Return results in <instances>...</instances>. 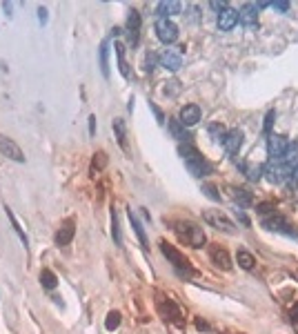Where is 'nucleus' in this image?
Here are the masks:
<instances>
[{"label":"nucleus","mask_w":298,"mask_h":334,"mask_svg":"<svg viewBox=\"0 0 298 334\" xmlns=\"http://www.w3.org/2000/svg\"><path fill=\"white\" fill-rule=\"evenodd\" d=\"M149 109H151V111H154V116H156V120H158V122H160V125H165V120H167V118H165V114H162V111H160L158 107H156V105H154V103H149Z\"/></svg>","instance_id":"39"},{"label":"nucleus","mask_w":298,"mask_h":334,"mask_svg":"<svg viewBox=\"0 0 298 334\" xmlns=\"http://www.w3.org/2000/svg\"><path fill=\"white\" fill-rule=\"evenodd\" d=\"M167 127H169L172 136H174V138H178V141H181V143H187L189 138H192V136H189V132L185 130V125H183V122L178 120V118H169V122H167Z\"/></svg>","instance_id":"23"},{"label":"nucleus","mask_w":298,"mask_h":334,"mask_svg":"<svg viewBox=\"0 0 298 334\" xmlns=\"http://www.w3.org/2000/svg\"><path fill=\"white\" fill-rule=\"evenodd\" d=\"M138 33H140V14L136 9H132L127 16V36L132 45H138Z\"/></svg>","instance_id":"17"},{"label":"nucleus","mask_w":298,"mask_h":334,"mask_svg":"<svg viewBox=\"0 0 298 334\" xmlns=\"http://www.w3.org/2000/svg\"><path fill=\"white\" fill-rule=\"evenodd\" d=\"M162 92H165L167 96H176V94L181 92V82H178V80H169V82H165Z\"/></svg>","instance_id":"35"},{"label":"nucleus","mask_w":298,"mask_h":334,"mask_svg":"<svg viewBox=\"0 0 298 334\" xmlns=\"http://www.w3.org/2000/svg\"><path fill=\"white\" fill-rule=\"evenodd\" d=\"M263 227L269 230V232H280V234H285V236H294L296 238L294 227H291L280 214H274V216H269V219H263Z\"/></svg>","instance_id":"8"},{"label":"nucleus","mask_w":298,"mask_h":334,"mask_svg":"<svg viewBox=\"0 0 298 334\" xmlns=\"http://www.w3.org/2000/svg\"><path fill=\"white\" fill-rule=\"evenodd\" d=\"M3 9H5V14H7V16H14V14H11V9H14V3H3Z\"/></svg>","instance_id":"46"},{"label":"nucleus","mask_w":298,"mask_h":334,"mask_svg":"<svg viewBox=\"0 0 298 334\" xmlns=\"http://www.w3.org/2000/svg\"><path fill=\"white\" fill-rule=\"evenodd\" d=\"M89 134H96V116H89Z\"/></svg>","instance_id":"44"},{"label":"nucleus","mask_w":298,"mask_h":334,"mask_svg":"<svg viewBox=\"0 0 298 334\" xmlns=\"http://www.w3.org/2000/svg\"><path fill=\"white\" fill-rule=\"evenodd\" d=\"M274 9H278V11H283V14H287V11L291 9V5L287 3V0H274V3H269Z\"/></svg>","instance_id":"37"},{"label":"nucleus","mask_w":298,"mask_h":334,"mask_svg":"<svg viewBox=\"0 0 298 334\" xmlns=\"http://www.w3.org/2000/svg\"><path fill=\"white\" fill-rule=\"evenodd\" d=\"M100 71L105 78H109V40H105L100 45Z\"/></svg>","instance_id":"27"},{"label":"nucleus","mask_w":298,"mask_h":334,"mask_svg":"<svg viewBox=\"0 0 298 334\" xmlns=\"http://www.w3.org/2000/svg\"><path fill=\"white\" fill-rule=\"evenodd\" d=\"M200 116H202V111H200V107L196 103H192V105H185V107L181 109V120L185 127H192V125H196V122L200 120Z\"/></svg>","instance_id":"15"},{"label":"nucleus","mask_w":298,"mask_h":334,"mask_svg":"<svg viewBox=\"0 0 298 334\" xmlns=\"http://www.w3.org/2000/svg\"><path fill=\"white\" fill-rule=\"evenodd\" d=\"M209 259H211V263L216 267H221V270H225V272L232 270V259H229L227 249L221 247V245H216V243L209 245Z\"/></svg>","instance_id":"10"},{"label":"nucleus","mask_w":298,"mask_h":334,"mask_svg":"<svg viewBox=\"0 0 298 334\" xmlns=\"http://www.w3.org/2000/svg\"><path fill=\"white\" fill-rule=\"evenodd\" d=\"M160 65L169 71H178L183 65V47H172V49H165L160 56H158Z\"/></svg>","instance_id":"7"},{"label":"nucleus","mask_w":298,"mask_h":334,"mask_svg":"<svg viewBox=\"0 0 298 334\" xmlns=\"http://www.w3.org/2000/svg\"><path fill=\"white\" fill-rule=\"evenodd\" d=\"M174 230H176L178 238H181L183 243H187L189 247H202L207 241L205 232H202V227H198L196 223H174Z\"/></svg>","instance_id":"2"},{"label":"nucleus","mask_w":298,"mask_h":334,"mask_svg":"<svg viewBox=\"0 0 298 334\" xmlns=\"http://www.w3.org/2000/svg\"><path fill=\"white\" fill-rule=\"evenodd\" d=\"M202 192H205L211 200H221V194L216 192V185H211V183H205V185H202Z\"/></svg>","instance_id":"36"},{"label":"nucleus","mask_w":298,"mask_h":334,"mask_svg":"<svg viewBox=\"0 0 298 334\" xmlns=\"http://www.w3.org/2000/svg\"><path fill=\"white\" fill-rule=\"evenodd\" d=\"M111 127H114V134H116V141L118 145H120L122 152L129 154V145H127V127H125V120L122 118H114V122H111Z\"/></svg>","instance_id":"19"},{"label":"nucleus","mask_w":298,"mask_h":334,"mask_svg":"<svg viewBox=\"0 0 298 334\" xmlns=\"http://www.w3.org/2000/svg\"><path fill=\"white\" fill-rule=\"evenodd\" d=\"M229 196L238 203V207H247V205L254 203V196L243 187H229Z\"/></svg>","instance_id":"22"},{"label":"nucleus","mask_w":298,"mask_h":334,"mask_svg":"<svg viewBox=\"0 0 298 334\" xmlns=\"http://www.w3.org/2000/svg\"><path fill=\"white\" fill-rule=\"evenodd\" d=\"M234 214H236V219H238L240 223H243L245 227H249V225H251V223H249V219H247V214L243 212V207H236V210H234Z\"/></svg>","instance_id":"38"},{"label":"nucleus","mask_w":298,"mask_h":334,"mask_svg":"<svg viewBox=\"0 0 298 334\" xmlns=\"http://www.w3.org/2000/svg\"><path fill=\"white\" fill-rule=\"evenodd\" d=\"M183 11V3L178 0H162V3L156 5V14L158 18H167V16H176Z\"/></svg>","instance_id":"18"},{"label":"nucleus","mask_w":298,"mask_h":334,"mask_svg":"<svg viewBox=\"0 0 298 334\" xmlns=\"http://www.w3.org/2000/svg\"><path fill=\"white\" fill-rule=\"evenodd\" d=\"M105 165H107V154H105V152L94 154V160H92V172H100Z\"/></svg>","instance_id":"32"},{"label":"nucleus","mask_w":298,"mask_h":334,"mask_svg":"<svg viewBox=\"0 0 298 334\" xmlns=\"http://www.w3.org/2000/svg\"><path fill=\"white\" fill-rule=\"evenodd\" d=\"M289 319H291V321H294V323H298V303H296V305H294V308H291V310H289Z\"/></svg>","instance_id":"45"},{"label":"nucleus","mask_w":298,"mask_h":334,"mask_svg":"<svg viewBox=\"0 0 298 334\" xmlns=\"http://www.w3.org/2000/svg\"><path fill=\"white\" fill-rule=\"evenodd\" d=\"M40 285L45 289H56V285H58V276H56L52 270H42L40 272Z\"/></svg>","instance_id":"29"},{"label":"nucleus","mask_w":298,"mask_h":334,"mask_svg":"<svg viewBox=\"0 0 298 334\" xmlns=\"http://www.w3.org/2000/svg\"><path fill=\"white\" fill-rule=\"evenodd\" d=\"M111 236H114V243H116V245H122L120 225H118V214H116V210H111Z\"/></svg>","instance_id":"30"},{"label":"nucleus","mask_w":298,"mask_h":334,"mask_svg":"<svg viewBox=\"0 0 298 334\" xmlns=\"http://www.w3.org/2000/svg\"><path fill=\"white\" fill-rule=\"evenodd\" d=\"M274 210V203H263V205H258V212L261 214H267V212H272Z\"/></svg>","instance_id":"43"},{"label":"nucleus","mask_w":298,"mask_h":334,"mask_svg":"<svg viewBox=\"0 0 298 334\" xmlns=\"http://www.w3.org/2000/svg\"><path fill=\"white\" fill-rule=\"evenodd\" d=\"M127 214H129V223H132V227H134V232H136V236H138L140 245H143V247L147 249V247H149V241H147V234H145V227H143V223L138 221V216H136V214H134V212H132V207H129V212H127Z\"/></svg>","instance_id":"21"},{"label":"nucleus","mask_w":298,"mask_h":334,"mask_svg":"<svg viewBox=\"0 0 298 334\" xmlns=\"http://www.w3.org/2000/svg\"><path fill=\"white\" fill-rule=\"evenodd\" d=\"M74 236H76V223L71 219H67L63 223V227L56 232V245L58 247H67V245L74 241Z\"/></svg>","instance_id":"13"},{"label":"nucleus","mask_w":298,"mask_h":334,"mask_svg":"<svg viewBox=\"0 0 298 334\" xmlns=\"http://www.w3.org/2000/svg\"><path fill=\"white\" fill-rule=\"evenodd\" d=\"M263 172H265V167H263L261 163H254V160H247V163H243V174L249 178V181H261Z\"/></svg>","instance_id":"24"},{"label":"nucleus","mask_w":298,"mask_h":334,"mask_svg":"<svg viewBox=\"0 0 298 334\" xmlns=\"http://www.w3.org/2000/svg\"><path fill=\"white\" fill-rule=\"evenodd\" d=\"M156 36H158L160 43L172 45L178 40V25L169 18H158L156 20Z\"/></svg>","instance_id":"6"},{"label":"nucleus","mask_w":298,"mask_h":334,"mask_svg":"<svg viewBox=\"0 0 298 334\" xmlns=\"http://www.w3.org/2000/svg\"><path fill=\"white\" fill-rule=\"evenodd\" d=\"M291 178H296V181H298V163L294 165V170H291Z\"/></svg>","instance_id":"47"},{"label":"nucleus","mask_w":298,"mask_h":334,"mask_svg":"<svg viewBox=\"0 0 298 334\" xmlns=\"http://www.w3.org/2000/svg\"><path fill=\"white\" fill-rule=\"evenodd\" d=\"M156 60H158V56H156L154 52L145 54V71H147V74H151V71L156 69Z\"/></svg>","instance_id":"34"},{"label":"nucleus","mask_w":298,"mask_h":334,"mask_svg":"<svg viewBox=\"0 0 298 334\" xmlns=\"http://www.w3.org/2000/svg\"><path fill=\"white\" fill-rule=\"evenodd\" d=\"M274 120H276V111H267V116H265V127H263V130H265V132L272 130Z\"/></svg>","instance_id":"40"},{"label":"nucleus","mask_w":298,"mask_h":334,"mask_svg":"<svg viewBox=\"0 0 298 334\" xmlns=\"http://www.w3.org/2000/svg\"><path fill=\"white\" fill-rule=\"evenodd\" d=\"M160 245V252H162V256H165L169 263L176 267L181 274H194V270H192V265H189V261H187V256H185L183 252H178L176 247H174L172 243H167V241H160L158 243Z\"/></svg>","instance_id":"3"},{"label":"nucleus","mask_w":298,"mask_h":334,"mask_svg":"<svg viewBox=\"0 0 298 334\" xmlns=\"http://www.w3.org/2000/svg\"><path fill=\"white\" fill-rule=\"evenodd\" d=\"M289 149V141L287 136H269L267 138V152L272 158H283Z\"/></svg>","instance_id":"12"},{"label":"nucleus","mask_w":298,"mask_h":334,"mask_svg":"<svg viewBox=\"0 0 298 334\" xmlns=\"http://www.w3.org/2000/svg\"><path fill=\"white\" fill-rule=\"evenodd\" d=\"M216 22H218V29H221V31H232L236 27V22H238V11H234V9L227 7L225 11L218 14Z\"/></svg>","instance_id":"16"},{"label":"nucleus","mask_w":298,"mask_h":334,"mask_svg":"<svg viewBox=\"0 0 298 334\" xmlns=\"http://www.w3.org/2000/svg\"><path fill=\"white\" fill-rule=\"evenodd\" d=\"M263 174H267V181L269 183H280L287 174H291V170L289 167H280V165H274V163H269L265 167V172Z\"/></svg>","instance_id":"20"},{"label":"nucleus","mask_w":298,"mask_h":334,"mask_svg":"<svg viewBox=\"0 0 298 334\" xmlns=\"http://www.w3.org/2000/svg\"><path fill=\"white\" fill-rule=\"evenodd\" d=\"M243 130H229L223 138V145L229 154H238V149L243 147Z\"/></svg>","instance_id":"14"},{"label":"nucleus","mask_w":298,"mask_h":334,"mask_svg":"<svg viewBox=\"0 0 298 334\" xmlns=\"http://www.w3.org/2000/svg\"><path fill=\"white\" fill-rule=\"evenodd\" d=\"M47 18H49V16H47V9H45V7H38V20H40V25H47Z\"/></svg>","instance_id":"42"},{"label":"nucleus","mask_w":298,"mask_h":334,"mask_svg":"<svg viewBox=\"0 0 298 334\" xmlns=\"http://www.w3.org/2000/svg\"><path fill=\"white\" fill-rule=\"evenodd\" d=\"M5 212H7V219H9V223H11V227H14V232L18 234V238H20V243L25 245V247H29V238H27V234H25V230L20 227V223L16 221V216H14V212H11V207H5Z\"/></svg>","instance_id":"25"},{"label":"nucleus","mask_w":298,"mask_h":334,"mask_svg":"<svg viewBox=\"0 0 298 334\" xmlns=\"http://www.w3.org/2000/svg\"><path fill=\"white\" fill-rule=\"evenodd\" d=\"M118 325H120V312H109V314H107V319H105V327L109 332H114Z\"/></svg>","instance_id":"31"},{"label":"nucleus","mask_w":298,"mask_h":334,"mask_svg":"<svg viewBox=\"0 0 298 334\" xmlns=\"http://www.w3.org/2000/svg\"><path fill=\"white\" fill-rule=\"evenodd\" d=\"M202 221H205L209 227H214V230H218V232L236 234V225L223 214L221 210H205L202 212Z\"/></svg>","instance_id":"4"},{"label":"nucleus","mask_w":298,"mask_h":334,"mask_svg":"<svg viewBox=\"0 0 298 334\" xmlns=\"http://www.w3.org/2000/svg\"><path fill=\"white\" fill-rule=\"evenodd\" d=\"M178 154L183 156L185 167L189 170V174H192V176L202 178V176H209V174H211V165L207 163L205 156H202L198 149L194 147V145L181 143V145H178Z\"/></svg>","instance_id":"1"},{"label":"nucleus","mask_w":298,"mask_h":334,"mask_svg":"<svg viewBox=\"0 0 298 334\" xmlns=\"http://www.w3.org/2000/svg\"><path fill=\"white\" fill-rule=\"evenodd\" d=\"M209 7H211L214 11H218V14H221V11L227 9V3H225V0H214V3H209Z\"/></svg>","instance_id":"41"},{"label":"nucleus","mask_w":298,"mask_h":334,"mask_svg":"<svg viewBox=\"0 0 298 334\" xmlns=\"http://www.w3.org/2000/svg\"><path fill=\"white\" fill-rule=\"evenodd\" d=\"M156 308H158L160 316L165 321H174L176 325H183V323H185L181 308H178V305L174 303L169 297H162V294H158V299H156Z\"/></svg>","instance_id":"5"},{"label":"nucleus","mask_w":298,"mask_h":334,"mask_svg":"<svg viewBox=\"0 0 298 334\" xmlns=\"http://www.w3.org/2000/svg\"><path fill=\"white\" fill-rule=\"evenodd\" d=\"M114 49H116V56H118V67H120L122 78H129V67H127V60H125V45L116 40L114 43Z\"/></svg>","instance_id":"26"},{"label":"nucleus","mask_w":298,"mask_h":334,"mask_svg":"<svg viewBox=\"0 0 298 334\" xmlns=\"http://www.w3.org/2000/svg\"><path fill=\"white\" fill-rule=\"evenodd\" d=\"M238 22L245 27V29H256L258 27V9L251 3L243 5L238 11Z\"/></svg>","instance_id":"11"},{"label":"nucleus","mask_w":298,"mask_h":334,"mask_svg":"<svg viewBox=\"0 0 298 334\" xmlns=\"http://www.w3.org/2000/svg\"><path fill=\"white\" fill-rule=\"evenodd\" d=\"M225 127L221 125V122H214V125H209V136L214 138V141H223L225 138Z\"/></svg>","instance_id":"33"},{"label":"nucleus","mask_w":298,"mask_h":334,"mask_svg":"<svg viewBox=\"0 0 298 334\" xmlns=\"http://www.w3.org/2000/svg\"><path fill=\"white\" fill-rule=\"evenodd\" d=\"M236 261H238V265L243 267V270H254V265H256V259L249 252H247V249H238Z\"/></svg>","instance_id":"28"},{"label":"nucleus","mask_w":298,"mask_h":334,"mask_svg":"<svg viewBox=\"0 0 298 334\" xmlns=\"http://www.w3.org/2000/svg\"><path fill=\"white\" fill-rule=\"evenodd\" d=\"M0 154L7 156V158H11V160H16V163H25V154H22V149L11 141V138L3 136V134H0Z\"/></svg>","instance_id":"9"}]
</instances>
